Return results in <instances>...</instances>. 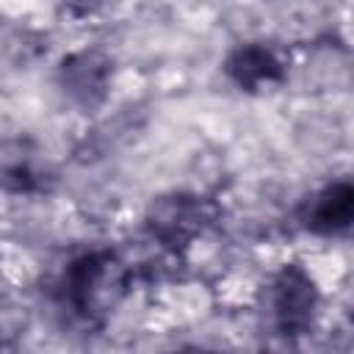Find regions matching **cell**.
Masks as SVG:
<instances>
[{
	"mask_svg": "<svg viewBox=\"0 0 354 354\" xmlns=\"http://www.w3.org/2000/svg\"><path fill=\"white\" fill-rule=\"evenodd\" d=\"M130 288V271L113 252H88L64 271V301L86 321H100L119 307Z\"/></svg>",
	"mask_w": 354,
	"mask_h": 354,
	"instance_id": "1",
	"label": "cell"
},
{
	"mask_svg": "<svg viewBox=\"0 0 354 354\" xmlns=\"http://www.w3.org/2000/svg\"><path fill=\"white\" fill-rule=\"evenodd\" d=\"M213 218H216L213 205L205 196L188 191H171L152 199L144 216L149 235L160 246L174 252L194 243L213 224Z\"/></svg>",
	"mask_w": 354,
	"mask_h": 354,
	"instance_id": "2",
	"label": "cell"
},
{
	"mask_svg": "<svg viewBox=\"0 0 354 354\" xmlns=\"http://www.w3.org/2000/svg\"><path fill=\"white\" fill-rule=\"evenodd\" d=\"M318 301V288L299 263L282 266L271 279V318L285 337H296L313 329Z\"/></svg>",
	"mask_w": 354,
	"mask_h": 354,
	"instance_id": "3",
	"label": "cell"
},
{
	"mask_svg": "<svg viewBox=\"0 0 354 354\" xmlns=\"http://www.w3.org/2000/svg\"><path fill=\"white\" fill-rule=\"evenodd\" d=\"M113 64L97 47H83L69 53L58 66V86L83 111H97L111 91Z\"/></svg>",
	"mask_w": 354,
	"mask_h": 354,
	"instance_id": "4",
	"label": "cell"
},
{
	"mask_svg": "<svg viewBox=\"0 0 354 354\" xmlns=\"http://www.w3.org/2000/svg\"><path fill=\"white\" fill-rule=\"evenodd\" d=\"M224 72L241 91H263L268 86H277L285 80V64L279 61V55L271 47H266L260 41L238 44L227 55Z\"/></svg>",
	"mask_w": 354,
	"mask_h": 354,
	"instance_id": "5",
	"label": "cell"
},
{
	"mask_svg": "<svg viewBox=\"0 0 354 354\" xmlns=\"http://www.w3.org/2000/svg\"><path fill=\"white\" fill-rule=\"evenodd\" d=\"M354 218V188L348 180H337L315 191L301 207V227L315 235H340Z\"/></svg>",
	"mask_w": 354,
	"mask_h": 354,
	"instance_id": "6",
	"label": "cell"
},
{
	"mask_svg": "<svg viewBox=\"0 0 354 354\" xmlns=\"http://www.w3.org/2000/svg\"><path fill=\"white\" fill-rule=\"evenodd\" d=\"M105 0H58V6L72 17H88L102 8Z\"/></svg>",
	"mask_w": 354,
	"mask_h": 354,
	"instance_id": "7",
	"label": "cell"
}]
</instances>
